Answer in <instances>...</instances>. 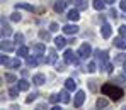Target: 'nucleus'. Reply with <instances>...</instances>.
I'll list each match as a JSON object with an SVG mask.
<instances>
[{"label":"nucleus","mask_w":126,"mask_h":110,"mask_svg":"<svg viewBox=\"0 0 126 110\" xmlns=\"http://www.w3.org/2000/svg\"><path fill=\"white\" fill-rule=\"evenodd\" d=\"M101 91L107 95V97H111L112 100H119L121 97H123V90L119 87H116L114 83H104L102 88H101Z\"/></svg>","instance_id":"1"},{"label":"nucleus","mask_w":126,"mask_h":110,"mask_svg":"<svg viewBox=\"0 0 126 110\" xmlns=\"http://www.w3.org/2000/svg\"><path fill=\"white\" fill-rule=\"evenodd\" d=\"M95 59L99 61V69L106 71V66L109 65V63H107V51L97 49V51H95Z\"/></svg>","instance_id":"2"},{"label":"nucleus","mask_w":126,"mask_h":110,"mask_svg":"<svg viewBox=\"0 0 126 110\" xmlns=\"http://www.w3.org/2000/svg\"><path fill=\"white\" fill-rule=\"evenodd\" d=\"M63 59H65L66 65H79V59H77V56H75V53H73L72 49H66V51H65Z\"/></svg>","instance_id":"3"},{"label":"nucleus","mask_w":126,"mask_h":110,"mask_svg":"<svg viewBox=\"0 0 126 110\" xmlns=\"http://www.w3.org/2000/svg\"><path fill=\"white\" fill-rule=\"evenodd\" d=\"M90 53H92V47H90V44L89 43H84L80 46V49H79V56L80 58H87V56H90Z\"/></svg>","instance_id":"4"},{"label":"nucleus","mask_w":126,"mask_h":110,"mask_svg":"<svg viewBox=\"0 0 126 110\" xmlns=\"http://www.w3.org/2000/svg\"><path fill=\"white\" fill-rule=\"evenodd\" d=\"M10 34H12V29H10V25L7 24L5 17H2V37H3V39H7Z\"/></svg>","instance_id":"5"},{"label":"nucleus","mask_w":126,"mask_h":110,"mask_svg":"<svg viewBox=\"0 0 126 110\" xmlns=\"http://www.w3.org/2000/svg\"><path fill=\"white\" fill-rule=\"evenodd\" d=\"M85 100V93L82 91V90H79L77 93H75V98H73V105L79 109V107H82V103H84Z\"/></svg>","instance_id":"6"},{"label":"nucleus","mask_w":126,"mask_h":110,"mask_svg":"<svg viewBox=\"0 0 126 110\" xmlns=\"http://www.w3.org/2000/svg\"><path fill=\"white\" fill-rule=\"evenodd\" d=\"M14 51V44L9 39H2V53H10Z\"/></svg>","instance_id":"7"},{"label":"nucleus","mask_w":126,"mask_h":110,"mask_svg":"<svg viewBox=\"0 0 126 110\" xmlns=\"http://www.w3.org/2000/svg\"><path fill=\"white\" fill-rule=\"evenodd\" d=\"M31 49H32V53H34L36 56H43V53H44L46 47H44V44H43V43H38V44H32Z\"/></svg>","instance_id":"8"},{"label":"nucleus","mask_w":126,"mask_h":110,"mask_svg":"<svg viewBox=\"0 0 126 110\" xmlns=\"http://www.w3.org/2000/svg\"><path fill=\"white\" fill-rule=\"evenodd\" d=\"M63 32L65 34H77L79 32V27L75 24H66V25H63Z\"/></svg>","instance_id":"9"},{"label":"nucleus","mask_w":126,"mask_h":110,"mask_svg":"<svg viewBox=\"0 0 126 110\" xmlns=\"http://www.w3.org/2000/svg\"><path fill=\"white\" fill-rule=\"evenodd\" d=\"M111 32H112V31H111V25H109V24H102V27H101L102 37H104V39H109V37H111Z\"/></svg>","instance_id":"10"},{"label":"nucleus","mask_w":126,"mask_h":110,"mask_svg":"<svg viewBox=\"0 0 126 110\" xmlns=\"http://www.w3.org/2000/svg\"><path fill=\"white\" fill-rule=\"evenodd\" d=\"M114 46L119 47V49H126V37H123V36L114 37Z\"/></svg>","instance_id":"11"},{"label":"nucleus","mask_w":126,"mask_h":110,"mask_svg":"<svg viewBox=\"0 0 126 110\" xmlns=\"http://www.w3.org/2000/svg\"><path fill=\"white\" fill-rule=\"evenodd\" d=\"M32 83H34V85H38V87L44 85V83H46L44 75H34V76H32Z\"/></svg>","instance_id":"12"},{"label":"nucleus","mask_w":126,"mask_h":110,"mask_svg":"<svg viewBox=\"0 0 126 110\" xmlns=\"http://www.w3.org/2000/svg\"><path fill=\"white\" fill-rule=\"evenodd\" d=\"M65 7H66V2H65V0H56V2H55V5H53L55 12H63V10H65Z\"/></svg>","instance_id":"13"},{"label":"nucleus","mask_w":126,"mask_h":110,"mask_svg":"<svg viewBox=\"0 0 126 110\" xmlns=\"http://www.w3.org/2000/svg\"><path fill=\"white\" fill-rule=\"evenodd\" d=\"M46 63H49V65H55V63H56V51H55V49H49V51H48V59H46Z\"/></svg>","instance_id":"14"},{"label":"nucleus","mask_w":126,"mask_h":110,"mask_svg":"<svg viewBox=\"0 0 126 110\" xmlns=\"http://www.w3.org/2000/svg\"><path fill=\"white\" fill-rule=\"evenodd\" d=\"M65 88H66L68 91L75 90V88H77V83H75V80H73V78H68V80L65 81Z\"/></svg>","instance_id":"15"},{"label":"nucleus","mask_w":126,"mask_h":110,"mask_svg":"<svg viewBox=\"0 0 126 110\" xmlns=\"http://www.w3.org/2000/svg\"><path fill=\"white\" fill-rule=\"evenodd\" d=\"M17 87H19L21 91H26V90H29V81L27 80H19L17 81Z\"/></svg>","instance_id":"16"},{"label":"nucleus","mask_w":126,"mask_h":110,"mask_svg":"<svg viewBox=\"0 0 126 110\" xmlns=\"http://www.w3.org/2000/svg\"><path fill=\"white\" fill-rule=\"evenodd\" d=\"M65 44H66V41H65V37H62V36H58V37L55 39V46H56L58 49H63Z\"/></svg>","instance_id":"17"},{"label":"nucleus","mask_w":126,"mask_h":110,"mask_svg":"<svg viewBox=\"0 0 126 110\" xmlns=\"http://www.w3.org/2000/svg\"><path fill=\"white\" fill-rule=\"evenodd\" d=\"M68 19H70V21H79V19H80L79 10H77V9H72V10L68 12Z\"/></svg>","instance_id":"18"},{"label":"nucleus","mask_w":126,"mask_h":110,"mask_svg":"<svg viewBox=\"0 0 126 110\" xmlns=\"http://www.w3.org/2000/svg\"><path fill=\"white\" fill-rule=\"evenodd\" d=\"M29 54V47H26V46H19V49H17V56H27Z\"/></svg>","instance_id":"19"},{"label":"nucleus","mask_w":126,"mask_h":110,"mask_svg":"<svg viewBox=\"0 0 126 110\" xmlns=\"http://www.w3.org/2000/svg\"><path fill=\"white\" fill-rule=\"evenodd\" d=\"M19 91H21V90H19V87H12L10 90H9V97H10V98H17Z\"/></svg>","instance_id":"20"},{"label":"nucleus","mask_w":126,"mask_h":110,"mask_svg":"<svg viewBox=\"0 0 126 110\" xmlns=\"http://www.w3.org/2000/svg\"><path fill=\"white\" fill-rule=\"evenodd\" d=\"M95 69H97V65H95V63H94V61H90V63H89V65L85 66V71H87V73H94V71H95Z\"/></svg>","instance_id":"21"},{"label":"nucleus","mask_w":126,"mask_h":110,"mask_svg":"<svg viewBox=\"0 0 126 110\" xmlns=\"http://www.w3.org/2000/svg\"><path fill=\"white\" fill-rule=\"evenodd\" d=\"M104 0H94V9H95V10H102V9H104Z\"/></svg>","instance_id":"22"},{"label":"nucleus","mask_w":126,"mask_h":110,"mask_svg":"<svg viewBox=\"0 0 126 110\" xmlns=\"http://www.w3.org/2000/svg\"><path fill=\"white\" fill-rule=\"evenodd\" d=\"M7 66H10V68H19V66H21V59H19V58H14V59L9 61Z\"/></svg>","instance_id":"23"},{"label":"nucleus","mask_w":126,"mask_h":110,"mask_svg":"<svg viewBox=\"0 0 126 110\" xmlns=\"http://www.w3.org/2000/svg\"><path fill=\"white\" fill-rule=\"evenodd\" d=\"M60 95H62V102H63V103H68V102H70V95H68V90H63Z\"/></svg>","instance_id":"24"},{"label":"nucleus","mask_w":126,"mask_h":110,"mask_svg":"<svg viewBox=\"0 0 126 110\" xmlns=\"http://www.w3.org/2000/svg\"><path fill=\"white\" fill-rule=\"evenodd\" d=\"M16 7H17V9H24V10H31V12L34 10V7H32V5H29V3H17Z\"/></svg>","instance_id":"25"},{"label":"nucleus","mask_w":126,"mask_h":110,"mask_svg":"<svg viewBox=\"0 0 126 110\" xmlns=\"http://www.w3.org/2000/svg\"><path fill=\"white\" fill-rule=\"evenodd\" d=\"M95 105H97V109H106V107H107V100H104V98H99Z\"/></svg>","instance_id":"26"},{"label":"nucleus","mask_w":126,"mask_h":110,"mask_svg":"<svg viewBox=\"0 0 126 110\" xmlns=\"http://www.w3.org/2000/svg\"><path fill=\"white\" fill-rule=\"evenodd\" d=\"M114 81H116L118 85H121V87L126 85V78H125V76H114Z\"/></svg>","instance_id":"27"},{"label":"nucleus","mask_w":126,"mask_h":110,"mask_svg":"<svg viewBox=\"0 0 126 110\" xmlns=\"http://www.w3.org/2000/svg\"><path fill=\"white\" fill-rule=\"evenodd\" d=\"M39 37H41L43 41H49L51 37H49V34L46 32V31H39Z\"/></svg>","instance_id":"28"},{"label":"nucleus","mask_w":126,"mask_h":110,"mask_svg":"<svg viewBox=\"0 0 126 110\" xmlns=\"http://www.w3.org/2000/svg\"><path fill=\"white\" fill-rule=\"evenodd\" d=\"M123 61H125V54H118L116 59H114V65H121Z\"/></svg>","instance_id":"29"},{"label":"nucleus","mask_w":126,"mask_h":110,"mask_svg":"<svg viewBox=\"0 0 126 110\" xmlns=\"http://www.w3.org/2000/svg\"><path fill=\"white\" fill-rule=\"evenodd\" d=\"M10 19H12L14 22H19V21L22 19V17H21V14H17V12H14V14H10Z\"/></svg>","instance_id":"30"},{"label":"nucleus","mask_w":126,"mask_h":110,"mask_svg":"<svg viewBox=\"0 0 126 110\" xmlns=\"http://www.w3.org/2000/svg\"><path fill=\"white\" fill-rule=\"evenodd\" d=\"M60 97H62V95H58V93H53V95L49 97V102H53V103H56V102L60 100Z\"/></svg>","instance_id":"31"},{"label":"nucleus","mask_w":126,"mask_h":110,"mask_svg":"<svg viewBox=\"0 0 126 110\" xmlns=\"http://www.w3.org/2000/svg\"><path fill=\"white\" fill-rule=\"evenodd\" d=\"M0 61H2V65H3V66H7V65H9V61H10V59H9V58L5 56V53H2V58H0Z\"/></svg>","instance_id":"32"},{"label":"nucleus","mask_w":126,"mask_h":110,"mask_svg":"<svg viewBox=\"0 0 126 110\" xmlns=\"http://www.w3.org/2000/svg\"><path fill=\"white\" fill-rule=\"evenodd\" d=\"M36 65H38L36 58H27V66H36Z\"/></svg>","instance_id":"33"},{"label":"nucleus","mask_w":126,"mask_h":110,"mask_svg":"<svg viewBox=\"0 0 126 110\" xmlns=\"http://www.w3.org/2000/svg\"><path fill=\"white\" fill-rule=\"evenodd\" d=\"M85 9H87V2H85V0H82V2L77 5V10H85Z\"/></svg>","instance_id":"34"},{"label":"nucleus","mask_w":126,"mask_h":110,"mask_svg":"<svg viewBox=\"0 0 126 110\" xmlns=\"http://www.w3.org/2000/svg\"><path fill=\"white\" fill-rule=\"evenodd\" d=\"M36 98H38V93H31V95L26 98V102H27V103H31V102H32V100H36Z\"/></svg>","instance_id":"35"},{"label":"nucleus","mask_w":126,"mask_h":110,"mask_svg":"<svg viewBox=\"0 0 126 110\" xmlns=\"http://www.w3.org/2000/svg\"><path fill=\"white\" fill-rule=\"evenodd\" d=\"M95 83H97L95 80H92V81H89V88H90L92 91H95V90H97V85H95Z\"/></svg>","instance_id":"36"},{"label":"nucleus","mask_w":126,"mask_h":110,"mask_svg":"<svg viewBox=\"0 0 126 110\" xmlns=\"http://www.w3.org/2000/svg\"><path fill=\"white\" fill-rule=\"evenodd\" d=\"M49 31H51V32H56V31H58V24H56V22H51V24H49Z\"/></svg>","instance_id":"37"},{"label":"nucleus","mask_w":126,"mask_h":110,"mask_svg":"<svg viewBox=\"0 0 126 110\" xmlns=\"http://www.w3.org/2000/svg\"><path fill=\"white\" fill-rule=\"evenodd\" d=\"M5 80H7V81H10V83H14V81H17V78H16L14 75H5Z\"/></svg>","instance_id":"38"},{"label":"nucleus","mask_w":126,"mask_h":110,"mask_svg":"<svg viewBox=\"0 0 126 110\" xmlns=\"http://www.w3.org/2000/svg\"><path fill=\"white\" fill-rule=\"evenodd\" d=\"M16 41H17V43H19V44H22V43H24V36L17 32V34H16Z\"/></svg>","instance_id":"39"},{"label":"nucleus","mask_w":126,"mask_h":110,"mask_svg":"<svg viewBox=\"0 0 126 110\" xmlns=\"http://www.w3.org/2000/svg\"><path fill=\"white\" fill-rule=\"evenodd\" d=\"M119 34H121L123 37H126V25H121V27H119Z\"/></svg>","instance_id":"40"},{"label":"nucleus","mask_w":126,"mask_h":110,"mask_svg":"<svg viewBox=\"0 0 126 110\" xmlns=\"http://www.w3.org/2000/svg\"><path fill=\"white\" fill-rule=\"evenodd\" d=\"M56 71H65V65H60V63H58V65H56Z\"/></svg>","instance_id":"41"},{"label":"nucleus","mask_w":126,"mask_h":110,"mask_svg":"<svg viewBox=\"0 0 126 110\" xmlns=\"http://www.w3.org/2000/svg\"><path fill=\"white\" fill-rule=\"evenodd\" d=\"M119 7H121V10H125V12H126V0H121Z\"/></svg>","instance_id":"42"},{"label":"nucleus","mask_w":126,"mask_h":110,"mask_svg":"<svg viewBox=\"0 0 126 110\" xmlns=\"http://www.w3.org/2000/svg\"><path fill=\"white\" fill-rule=\"evenodd\" d=\"M46 109V103H39L38 107H36V110H44Z\"/></svg>","instance_id":"43"},{"label":"nucleus","mask_w":126,"mask_h":110,"mask_svg":"<svg viewBox=\"0 0 126 110\" xmlns=\"http://www.w3.org/2000/svg\"><path fill=\"white\" fill-rule=\"evenodd\" d=\"M111 17H118V14H116V10H114V9L111 10Z\"/></svg>","instance_id":"44"},{"label":"nucleus","mask_w":126,"mask_h":110,"mask_svg":"<svg viewBox=\"0 0 126 110\" xmlns=\"http://www.w3.org/2000/svg\"><path fill=\"white\" fill-rule=\"evenodd\" d=\"M70 2H72V3H75V5H79V3H80L82 0H70Z\"/></svg>","instance_id":"45"},{"label":"nucleus","mask_w":126,"mask_h":110,"mask_svg":"<svg viewBox=\"0 0 126 110\" xmlns=\"http://www.w3.org/2000/svg\"><path fill=\"white\" fill-rule=\"evenodd\" d=\"M10 110H21V109H19L17 105H12V107H10Z\"/></svg>","instance_id":"46"},{"label":"nucleus","mask_w":126,"mask_h":110,"mask_svg":"<svg viewBox=\"0 0 126 110\" xmlns=\"http://www.w3.org/2000/svg\"><path fill=\"white\" fill-rule=\"evenodd\" d=\"M51 110H63V109H62V107H58V105H55V107H53Z\"/></svg>","instance_id":"47"},{"label":"nucleus","mask_w":126,"mask_h":110,"mask_svg":"<svg viewBox=\"0 0 126 110\" xmlns=\"http://www.w3.org/2000/svg\"><path fill=\"white\" fill-rule=\"evenodd\" d=\"M106 3H114V2H116V0H104Z\"/></svg>","instance_id":"48"},{"label":"nucleus","mask_w":126,"mask_h":110,"mask_svg":"<svg viewBox=\"0 0 126 110\" xmlns=\"http://www.w3.org/2000/svg\"><path fill=\"white\" fill-rule=\"evenodd\" d=\"M125 73H126V63H125Z\"/></svg>","instance_id":"49"},{"label":"nucleus","mask_w":126,"mask_h":110,"mask_svg":"<svg viewBox=\"0 0 126 110\" xmlns=\"http://www.w3.org/2000/svg\"><path fill=\"white\" fill-rule=\"evenodd\" d=\"M123 110H126V105H125V109H123Z\"/></svg>","instance_id":"50"}]
</instances>
